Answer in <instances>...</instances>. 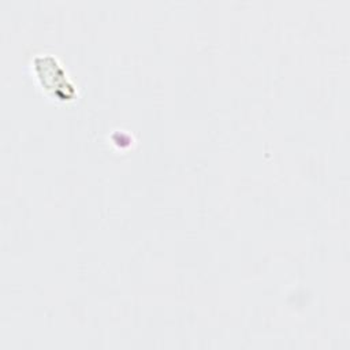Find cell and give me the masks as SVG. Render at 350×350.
Masks as SVG:
<instances>
[{"instance_id":"1","label":"cell","mask_w":350,"mask_h":350,"mask_svg":"<svg viewBox=\"0 0 350 350\" xmlns=\"http://www.w3.org/2000/svg\"><path fill=\"white\" fill-rule=\"evenodd\" d=\"M34 64H36L38 78L41 79V83L45 85L46 89L57 88L59 97L62 100H66V97H68L67 90H72L71 89L72 86L67 83L66 74L60 68V66L56 63V60L51 56L37 57Z\"/></svg>"}]
</instances>
